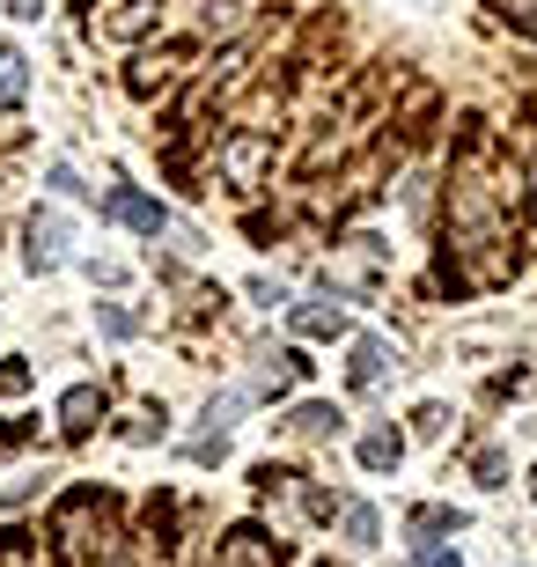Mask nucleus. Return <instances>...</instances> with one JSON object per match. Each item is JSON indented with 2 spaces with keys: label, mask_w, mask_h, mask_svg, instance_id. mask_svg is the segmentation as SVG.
<instances>
[{
  "label": "nucleus",
  "mask_w": 537,
  "mask_h": 567,
  "mask_svg": "<svg viewBox=\"0 0 537 567\" xmlns=\"http://www.w3.org/2000/svg\"><path fill=\"white\" fill-rule=\"evenodd\" d=\"M530 494H537V480H530Z\"/></svg>",
  "instance_id": "6ab92c4d"
},
{
  "label": "nucleus",
  "mask_w": 537,
  "mask_h": 567,
  "mask_svg": "<svg viewBox=\"0 0 537 567\" xmlns=\"http://www.w3.org/2000/svg\"><path fill=\"white\" fill-rule=\"evenodd\" d=\"M397 457H405V442H397V427H369V435H361V464H369V472H391Z\"/></svg>",
  "instance_id": "0eeeda50"
},
{
  "label": "nucleus",
  "mask_w": 537,
  "mask_h": 567,
  "mask_svg": "<svg viewBox=\"0 0 537 567\" xmlns=\"http://www.w3.org/2000/svg\"><path fill=\"white\" fill-rule=\"evenodd\" d=\"M302 369H310V361H302V354H272L266 369H258V383H266V391H288V383L302 377Z\"/></svg>",
  "instance_id": "9b49d317"
},
{
  "label": "nucleus",
  "mask_w": 537,
  "mask_h": 567,
  "mask_svg": "<svg viewBox=\"0 0 537 567\" xmlns=\"http://www.w3.org/2000/svg\"><path fill=\"white\" fill-rule=\"evenodd\" d=\"M22 89H30V66H22L16 52H0V111L22 104Z\"/></svg>",
  "instance_id": "9d476101"
},
{
  "label": "nucleus",
  "mask_w": 537,
  "mask_h": 567,
  "mask_svg": "<svg viewBox=\"0 0 537 567\" xmlns=\"http://www.w3.org/2000/svg\"><path fill=\"white\" fill-rule=\"evenodd\" d=\"M44 185H52V192H60V199H82V177H74V169H66V163H52V169H44Z\"/></svg>",
  "instance_id": "4468645a"
},
{
  "label": "nucleus",
  "mask_w": 537,
  "mask_h": 567,
  "mask_svg": "<svg viewBox=\"0 0 537 567\" xmlns=\"http://www.w3.org/2000/svg\"><path fill=\"white\" fill-rule=\"evenodd\" d=\"M347 530L361 538V546H375V530H383V524H375V508H369V502H347Z\"/></svg>",
  "instance_id": "ddd939ff"
},
{
  "label": "nucleus",
  "mask_w": 537,
  "mask_h": 567,
  "mask_svg": "<svg viewBox=\"0 0 537 567\" xmlns=\"http://www.w3.org/2000/svg\"><path fill=\"white\" fill-rule=\"evenodd\" d=\"M221 567H272V546L258 538V530H236L221 546Z\"/></svg>",
  "instance_id": "6e6552de"
},
{
  "label": "nucleus",
  "mask_w": 537,
  "mask_h": 567,
  "mask_svg": "<svg viewBox=\"0 0 537 567\" xmlns=\"http://www.w3.org/2000/svg\"><path fill=\"white\" fill-rule=\"evenodd\" d=\"M66 244H74V229H66L60 214H30V274H60L66 258Z\"/></svg>",
  "instance_id": "f257e3e1"
},
{
  "label": "nucleus",
  "mask_w": 537,
  "mask_h": 567,
  "mask_svg": "<svg viewBox=\"0 0 537 567\" xmlns=\"http://www.w3.org/2000/svg\"><path fill=\"white\" fill-rule=\"evenodd\" d=\"M8 16H22V22H30V16H38V0H8Z\"/></svg>",
  "instance_id": "f3484780"
},
{
  "label": "nucleus",
  "mask_w": 537,
  "mask_h": 567,
  "mask_svg": "<svg viewBox=\"0 0 537 567\" xmlns=\"http://www.w3.org/2000/svg\"><path fill=\"white\" fill-rule=\"evenodd\" d=\"M295 332L339 339V332H347V310H339V302H302V310H295Z\"/></svg>",
  "instance_id": "423d86ee"
},
{
  "label": "nucleus",
  "mask_w": 537,
  "mask_h": 567,
  "mask_svg": "<svg viewBox=\"0 0 537 567\" xmlns=\"http://www.w3.org/2000/svg\"><path fill=\"white\" fill-rule=\"evenodd\" d=\"M96 421H104V391H96V383H74V391L60 399V427L66 435H89Z\"/></svg>",
  "instance_id": "39448f33"
},
{
  "label": "nucleus",
  "mask_w": 537,
  "mask_h": 567,
  "mask_svg": "<svg viewBox=\"0 0 537 567\" xmlns=\"http://www.w3.org/2000/svg\"><path fill=\"white\" fill-rule=\"evenodd\" d=\"M104 214H111V221H125V229H141V236H163V229H169V214L155 207L147 192H133V185H118V192H111V199H104Z\"/></svg>",
  "instance_id": "f03ea898"
},
{
  "label": "nucleus",
  "mask_w": 537,
  "mask_h": 567,
  "mask_svg": "<svg viewBox=\"0 0 537 567\" xmlns=\"http://www.w3.org/2000/svg\"><path fill=\"white\" fill-rule=\"evenodd\" d=\"M288 427L295 435H339V413H331V405H295Z\"/></svg>",
  "instance_id": "1a4fd4ad"
},
{
  "label": "nucleus",
  "mask_w": 537,
  "mask_h": 567,
  "mask_svg": "<svg viewBox=\"0 0 537 567\" xmlns=\"http://www.w3.org/2000/svg\"><path fill=\"white\" fill-rule=\"evenodd\" d=\"M22 383H30V369H22V361H0V399H8V391H22Z\"/></svg>",
  "instance_id": "2eb2a0df"
},
{
  "label": "nucleus",
  "mask_w": 537,
  "mask_h": 567,
  "mask_svg": "<svg viewBox=\"0 0 537 567\" xmlns=\"http://www.w3.org/2000/svg\"><path fill=\"white\" fill-rule=\"evenodd\" d=\"M450 530H464V508H413V524H405V538H413V553H427V546H442Z\"/></svg>",
  "instance_id": "7ed1b4c3"
},
{
  "label": "nucleus",
  "mask_w": 537,
  "mask_h": 567,
  "mask_svg": "<svg viewBox=\"0 0 537 567\" xmlns=\"http://www.w3.org/2000/svg\"><path fill=\"white\" fill-rule=\"evenodd\" d=\"M391 377V347L383 339H353V361H347V383L353 391H375V383Z\"/></svg>",
  "instance_id": "20e7f679"
},
{
  "label": "nucleus",
  "mask_w": 537,
  "mask_h": 567,
  "mask_svg": "<svg viewBox=\"0 0 537 567\" xmlns=\"http://www.w3.org/2000/svg\"><path fill=\"white\" fill-rule=\"evenodd\" d=\"M96 324H104L111 339H133V332H141V317H133V310H118V302H104V310H96Z\"/></svg>",
  "instance_id": "f8f14e48"
},
{
  "label": "nucleus",
  "mask_w": 537,
  "mask_h": 567,
  "mask_svg": "<svg viewBox=\"0 0 537 567\" xmlns=\"http://www.w3.org/2000/svg\"><path fill=\"white\" fill-rule=\"evenodd\" d=\"M420 567H456V553H434L427 546V553H420Z\"/></svg>",
  "instance_id": "dca6fc26"
},
{
  "label": "nucleus",
  "mask_w": 537,
  "mask_h": 567,
  "mask_svg": "<svg viewBox=\"0 0 537 567\" xmlns=\"http://www.w3.org/2000/svg\"><path fill=\"white\" fill-rule=\"evenodd\" d=\"M22 435H30V427H0V450H16V442H22Z\"/></svg>",
  "instance_id": "a211bd4d"
}]
</instances>
